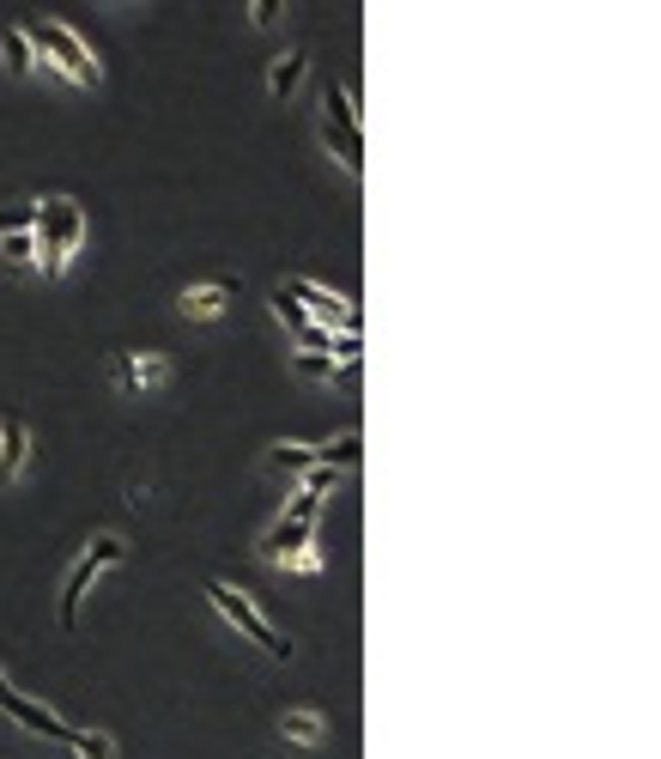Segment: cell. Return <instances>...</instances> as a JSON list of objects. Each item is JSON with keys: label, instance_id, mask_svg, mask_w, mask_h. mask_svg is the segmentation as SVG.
Returning <instances> with one entry per match:
<instances>
[{"label": "cell", "instance_id": "cell-1", "mask_svg": "<svg viewBox=\"0 0 661 759\" xmlns=\"http://www.w3.org/2000/svg\"><path fill=\"white\" fill-rule=\"evenodd\" d=\"M25 43H31V55H43L49 67H61L73 86H91V92L104 86V67L91 61L86 43H79L67 25H55V19H43V25H25Z\"/></svg>", "mask_w": 661, "mask_h": 759}, {"label": "cell", "instance_id": "cell-2", "mask_svg": "<svg viewBox=\"0 0 661 759\" xmlns=\"http://www.w3.org/2000/svg\"><path fill=\"white\" fill-rule=\"evenodd\" d=\"M79 237H86V219H79L73 201H49V207H37V243H43V274H61L67 256L79 249Z\"/></svg>", "mask_w": 661, "mask_h": 759}, {"label": "cell", "instance_id": "cell-3", "mask_svg": "<svg viewBox=\"0 0 661 759\" xmlns=\"http://www.w3.org/2000/svg\"><path fill=\"white\" fill-rule=\"evenodd\" d=\"M207 596H213V608H219V614L231 620L237 632H249V638H255L267 656H280V662H286V656H292L286 632H273L267 620H261L255 608H249V596H243V589H231V584H219V577H213V584H207Z\"/></svg>", "mask_w": 661, "mask_h": 759}, {"label": "cell", "instance_id": "cell-4", "mask_svg": "<svg viewBox=\"0 0 661 759\" xmlns=\"http://www.w3.org/2000/svg\"><path fill=\"white\" fill-rule=\"evenodd\" d=\"M116 559H122V541H116V535H98V541H91V553L73 565V571H67V589H61V626H73V620H79V596L91 589V577L104 571V565H116Z\"/></svg>", "mask_w": 661, "mask_h": 759}, {"label": "cell", "instance_id": "cell-5", "mask_svg": "<svg viewBox=\"0 0 661 759\" xmlns=\"http://www.w3.org/2000/svg\"><path fill=\"white\" fill-rule=\"evenodd\" d=\"M280 292H286L292 304H310V310L322 316V322H340V328H346V335H358V316H352V304L340 298V292H328V286H310V280H286V286H280Z\"/></svg>", "mask_w": 661, "mask_h": 759}, {"label": "cell", "instance_id": "cell-6", "mask_svg": "<svg viewBox=\"0 0 661 759\" xmlns=\"http://www.w3.org/2000/svg\"><path fill=\"white\" fill-rule=\"evenodd\" d=\"M304 547H310V523H298V517H280V523L261 535V553H267V559H298Z\"/></svg>", "mask_w": 661, "mask_h": 759}, {"label": "cell", "instance_id": "cell-7", "mask_svg": "<svg viewBox=\"0 0 661 759\" xmlns=\"http://www.w3.org/2000/svg\"><path fill=\"white\" fill-rule=\"evenodd\" d=\"M0 711H13L19 723H25V729H37V735H49V741H67V723L55 717L49 705H31V699H19V693H7L0 699Z\"/></svg>", "mask_w": 661, "mask_h": 759}, {"label": "cell", "instance_id": "cell-8", "mask_svg": "<svg viewBox=\"0 0 661 759\" xmlns=\"http://www.w3.org/2000/svg\"><path fill=\"white\" fill-rule=\"evenodd\" d=\"M322 140H328V152L346 165V177H358L364 171V134L358 128H340V122H322Z\"/></svg>", "mask_w": 661, "mask_h": 759}, {"label": "cell", "instance_id": "cell-9", "mask_svg": "<svg viewBox=\"0 0 661 759\" xmlns=\"http://www.w3.org/2000/svg\"><path fill=\"white\" fill-rule=\"evenodd\" d=\"M25 456H31V432H25V419H7V426H0V480L25 468Z\"/></svg>", "mask_w": 661, "mask_h": 759}, {"label": "cell", "instance_id": "cell-10", "mask_svg": "<svg viewBox=\"0 0 661 759\" xmlns=\"http://www.w3.org/2000/svg\"><path fill=\"white\" fill-rule=\"evenodd\" d=\"M231 298H237V280H219V286H195V292H182V316H219Z\"/></svg>", "mask_w": 661, "mask_h": 759}, {"label": "cell", "instance_id": "cell-11", "mask_svg": "<svg viewBox=\"0 0 661 759\" xmlns=\"http://www.w3.org/2000/svg\"><path fill=\"white\" fill-rule=\"evenodd\" d=\"M116 383L122 389H140V383H164V359L146 353V359H122L116 365Z\"/></svg>", "mask_w": 661, "mask_h": 759}, {"label": "cell", "instance_id": "cell-12", "mask_svg": "<svg viewBox=\"0 0 661 759\" xmlns=\"http://www.w3.org/2000/svg\"><path fill=\"white\" fill-rule=\"evenodd\" d=\"M286 735H292L298 747H316V741H328V723L316 717V711H292V717H286Z\"/></svg>", "mask_w": 661, "mask_h": 759}, {"label": "cell", "instance_id": "cell-13", "mask_svg": "<svg viewBox=\"0 0 661 759\" xmlns=\"http://www.w3.org/2000/svg\"><path fill=\"white\" fill-rule=\"evenodd\" d=\"M298 79H304V55H280V61H273V73H267V86L280 98H292V92H298Z\"/></svg>", "mask_w": 661, "mask_h": 759}, {"label": "cell", "instance_id": "cell-14", "mask_svg": "<svg viewBox=\"0 0 661 759\" xmlns=\"http://www.w3.org/2000/svg\"><path fill=\"white\" fill-rule=\"evenodd\" d=\"M322 104H328V122H340V128H358V110H352V92H346V86H328Z\"/></svg>", "mask_w": 661, "mask_h": 759}, {"label": "cell", "instance_id": "cell-15", "mask_svg": "<svg viewBox=\"0 0 661 759\" xmlns=\"http://www.w3.org/2000/svg\"><path fill=\"white\" fill-rule=\"evenodd\" d=\"M273 468H280V474H286V468H304V474H310V468H316V450L280 444V450H273Z\"/></svg>", "mask_w": 661, "mask_h": 759}, {"label": "cell", "instance_id": "cell-16", "mask_svg": "<svg viewBox=\"0 0 661 759\" xmlns=\"http://www.w3.org/2000/svg\"><path fill=\"white\" fill-rule=\"evenodd\" d=\"M7 67H13V73H31V43H25V31H7Z\"/></svg>", "mask_w": 661, "mask_h": 759}, {"label": "cell", "instance_id": "cell-17", "mask_svg": "<svg viewBox=\"0 0 661 759\" xmlns=\"http://www.w3.org/2000/svg\"><path fill=\"white\" fill-rule=\"evenodd\" d=\"M67 741L79 747V759H110V741L104 735H86V729H67Z\"/></svg>", "mask_w": 661, "mask_h": 759}, {"label": "cell", "instance_id": "cell-18", "mask_svg": "<svg viewBox=\"0 0 661 759\" xmlns=\"http://www.w3.org/2000/svg\"><path fill=\"white\" fill-rule=\"evenodd\" d=\"M13 231H37V207H13V213H0V237H13Z\"/></svg>", "mask_w": 661, "mask_h": 759}, {"label": "cell", "instance_id": "cell-19", "mask_svg": "<svg viewBox=\"0 0 661 759\" xmlns=\"http://www.w3.org/2000/svg\"><path fill=\"white\" fill-rule=\"evenodd\" d=\"M298 377H334V359H322V353H298Z\"/></svg>", "mask_w": 661, "mask_h": 759}, {"label": "cell", "instance_id": "cell-20", "mask_svg": "<svg viewBox=\"0 0 661 759\" xmlns=\"http://www.w3.org/2000/svg\"><path fill=\"white\" fill-rule=\"evenodd\" d=\"M7 256H13V262H31V256H37V237H31V231H13V237H7Z\"/></svg>", "mask_w": 661, "mask_h": 759}, {"label": "cell", "instance_id": "cell-21", "mask_svg": "<svg viewBox=\"0 0 661 759\" xmlns=\"http://www.w3.org/2000/svg\"><path fill=\"white\" fill-rule=\"evenodd\" d=\"M316 511H322V498H310V492H298L286 505V517H298V523H316Z\"/></svg>", "mask_w": 661, "mask_h": 759}, {"label": "cell", "instance_id": "cell-22", "mask_svg": "<svg viewBox=\"0 0 661 759\" xmlns=\"http://www.w3.org/2000/svg\"><path fill=\"white\" fill-rule=\"evenodd\" d=\"M334 353H340V365H352V359H358V335H340Z\"/></svg>", "mask_w": 661, "mask_h": 759}, {"label": "cell", "instance_id": "cell-23", "mask_svg": "<svg viewBox=\"0 0 661 759\" xmlns=\"http://www.w3.org/2000/svg\"><path fill=\"white\" fill-rule=\"evenodd\" d=\"M7 693H13V687H7V675H0V699H7Z\"/></svg>", "mask_w": 661, "mask_h": 759}]
</instances>
